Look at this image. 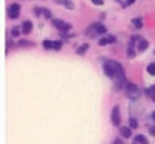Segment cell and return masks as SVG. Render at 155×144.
I'll list each match as a JSON object with an SVG mask.
<instances>
[{
	"instance_id": "6da1fadb",
	"label": "cell",
	"mask_w": 155,
	"mask_h": 144,
	"mask_svg": "<svg viewBox=\"0 0 155 144\" xmlns=\"http://www.w3.org/2000/svg\"><path fill=\"white\" fill-rule=\"evenodd\" d=\"M104 73L115 82V88L121 90L126 85V74H124V68L120 62L112 61V59H106L104 61Z\"/></svg>"
},
{
	"instance_id": "7a4b0ae2",
	"label": "cell",
	"mask_w": 155,
	"mask_h": 144,
	"mask_svg": "<svg viewBox=\"0 0 155 144\" xmlns=\"http://www.w3.org/2000/svg\"><path fill=\"white\" fill-rule=\"evenodd\" d=\"M85 34H87V36H90V37L104 36V34H107V28H106L102 23L96 22V23H93V25H90V27L85 30Z\"/></svg>"
},
{
	"instance_id": "3957f363",
	"label": "cell",
	"mask_w": 155,
	"mask_h": 144,
	"mask_svg": "<svg viewBox=\"0 0 155 144\" xmlns=\"http://www.w3.org/2000/svg\"><path fill=\"white\" fill-rule=\"evenodd\" d=\"M124 88H126V96L129 99H138L140 98V88L134 82H126Z\"/></svg>"
},
{
	"instance_id": "277c9868",
	"label": "cell",
	"mask_w": 155,
	"mask_h": 144,
	"mask_svg": "<svg viewBox=\"0 0 155 144\" xmlns=\"http://www.w3.org/2000/svg\"><path fill=\"white\" fill-rule=\"evenodd\" d=\"M53 25H54L59 31H62V33H65V31H68V30L71 28L70 23H67L65 20H61V19H53Z\"/></svg>"
},
{
	"instance_id": "5b68a950",
	"label": "cell",
	"mask_w": 155,
	"mask_h": 144,
	"mask_svg": "<svg viewBox=\"0 0 155 144\" xmlns=\"http://www.w3.org/2000/svg\"><path fill=\"white\" fill-rule=\"evenodd\" d=\"M19 14H20V5L12 3V5L8 6V17L9 19H17Z\"/></svg>"
},
{
	"instance_id": "8992f818",
	"label": "cell",
	"mask_w": 155,
	"mask_h": 144,
	"mask_svg": "<svg viewBox=\"0 0 155 144\" xmlns=\"http://www.w3.org/2000/svg\"><path fill=\"white\" fill-rule=\"evenodd\" d=\"M45 50H61L62 48V42L61 41H44L42 42Z\"/></svg>"
},
{
	"instance_id": "52a82bcc",
	"label": "cell",
	"mask_w": 155,
	"mask_h": 144,
	"mask_svg": "<svg viewBox=\"0 0 155 144\" xmlns=\"http://www.w3.org/2000/svg\"><path fill=\"white\" fill-rule=\"evenodd\" d=\"M135 37V41H137V51L138 53H143V51L147 48V41L146 39H143V37H140V36H134Z\"/></svg>"
},
{
	"instance_id": "ba28073f",
	"label": "cell",
	"mask_w": 155,
	"mask_h": 144,
	"mask_svg": "<svg viewBox=\"0 0 155 144\" xmlns=\"http://www.w3.org/2000/svg\"><path fill=\"white\" fill-rule=\"evenodd\" d=\"M121 123V113H120V107L115 106L113 110H112V124L113 126H120Z\"/></svg>"
},
{
	"instance_id": "9c48e42d",
	"label": "cell",
	"mask_w": 155,
	"mask_h": 144,
	"mask_svg": "<svg viewBox=\"0 0 155 144\" xmlns=\"http://www.w3.org/2000/svg\"><path fill=\"white\" fill-rule=\"evenodd\" d=\"M135 42H137V41H135V37H132V41L129 42V45H127V54L130 56V57H134V56L137 54V50H135L137 45H135Z\"/></svg>"
},
{
	"instance_id": "30bf717a",
	"label": "cell",
	"mask_w": 155,
	"mask_h": 144,
	"mask_svg": "<svg viewBox=\"0 0 155 144\" xmlns=\"http://www.w3.org/2000/svg\"><path fill=\"white\" fill-rule=\"evenodd\" d=\"M115 42H116L115 36H106L99 39V45H107V44H115Z\"/></svg>"
},
{
	"instance_id": "8fae6325",
	"label": "cell",
	"mask_w": 155,
	"mask_h": 144,
	"mask_svg": "<svg viewBox=\"0 0 155 144\" xmlns=\"http://www.w3.org/2000/svg\"><path fill=\"white\" fill-rule=\"evenodd\" d=\"M31 30H33V23L30 22V20H25L23 23H22V33H31Z\"/></svg>"
},
{
	"instance_id": "7c38bea8",
	"label": "cell",
	"mask_w": 155,
	"mask_h": 144,
	"mask_svg": "<svg viewBox=\"0 0 155 144\" xmlns=\"http://www.w3.org/2000/svg\"><path fill=\"white\" fill-rule=\"evenodd\" d=\"M56 3H59V5H64V6H67L68 9H73L74 8V3L71 2V0H54Z\"/></svg>"
},
{
	"instance_id": "4fadbf2b",
	"label": "cell",
	"mask_w": 155,
	"mask_h": 144,
	"mask_svg": "<svg viewBox=\"0 0 155 144\" xmlns=\"http://www.w3.org/2000/svg\"><path fill=\"white\" fill-rule=\"evenodd\" d=\"M120 133H121V136L129 138V136H132V129L130 127H121L120 129Z\"/></svg>"
},
{
	"instance_id": "5bb4252c",
	"label": "cell",
	"mask_w": 155,
	"mask_h": 144,
	"mask_svg": "<svg viewBox=\"0 0 155 144\" xmlns=\"http://www.w3.org/2000/svg\"><path fill=\"white\" fill-rule=\"evenodd\" d=\"M146 95H147L149 99H152V101L155 102V87H149V88H146Z\"/></svg>"
},
{
	"instance_id": "9a60e30c",
	"label": "cell",
	"mask_w": 155,
	"mask_h": 144,
	"mask_svg": "<svg viewBox=\"0 0 155 144\" xmlns=\"http://www.w3.org/2000/svg\"><path fill=\"white\" fill-rule=\"evenodd\" d=\"M135 144H147V138L144 135H137L135 136Z\"/></svg>"
},
{
	"instance_id": "2e32d148",
	"label": "cell",
	"mask_w": 155,
	"mask_h": 144,
	"mask_svg": "<svg viewBox=\"0 0 155 144\" xmlns=\"http://www.w3.org/2000/svg\"><path fill=\"white\" fill-rule=\"evenodd\" d=\"M132 25H134V28H135V30H140L141 27H143V20H141L140 17H137V19L132 20Z\"/></svg>"
},
{
	"instance_id": "e0dca14e",
	"label": "cell",
	"mask_w": 155,
	"mask_h": 144,
	"mask_svg": "<svg viewBox=\"0 0 155 144\" xmlns=\"http://www.w3.org/2000/svg\"><path fill=\"white\" fill-rule=\"evenodd\" d=\"M88 47H90L88 44H82V47H79V48H76V51H78V53H79V54H84L85 51H87V48H88Z\"/></svg>"
},
{
	"instance_id": "ac0fdd59",
	"label": "cell",
	"mask_w": 155,
	"mask_h": 144,
	"mask_svg": "<svg viewBox=\"0 0 155 144\" xmlns=\"http://www.w3.org/2000/svg\"><path fill=\"white\" fill-rule=\"evenodd\" d=\"M147 73L152 74V76H155V62H152V64L147 65Z\"/></svg>"
},
{
	"instance_id": "d6986e66",
	"label": "cell",
	"mask_w": 155,
	"mask_h": 144,
	"mask_svg": "<svg viewBox=\"0 0 155 144\" xmlns=\"http://www.w3.org/2000/svg\"><path fill=\"white\" fill-rule=\"evenodd\" d=\"M11 34L14 36V37H17V36L20 34V28H19V27H14V28L11 30Z\"/></svg>"
},
{
	"instance_id": "ffe728a7",
	"label": "cell",
	"mask_w": 155,
	"mask_h": 144,
	"mask_svg": "<svg viewBox=\"0 0 155 144\" xmlns=\"http://www.w3.org/2000/svg\"><path fill=\"white\" fill-rule=\"evenodd\" d=\"M129 123H130V129H137L138 127V121L135 119V118H130V121H129Z\"/></svg>"
},
{
	"instance_id": "44dd1931",
	"label": "cell",
	"mask_w": 155,
	"mask_h": 144,
	"mask_svg": "<svg viewBox=\"0 0 155 144\" xmlns=\"http://www.w3.org/2000/svg\"><path fill=\"white\" fill-rule=\"evenodd\" d=\"M135 2V0H121V3H123V6H129V5H132Z\"/></svg>"
},
{
	"instance_id": "7402d4cb",
	"label": "cell",
	"mask_w": 155,
	"mask_h": 144,
	"mask_svg": "<svg viewBox=\"0 0 155 144\" xmlns=\"http://www.w3.org/2000/svg\"><path fill=\"white\" fill-rule=\"evenodd\" d=\"M19 45H20V47H27V45H33V44H31V42H28V41H20V42H19Z\"/></svg>"
},
{
	"instance_id": "603a6c76",
	"label": "cell",
	"mask_w": 155,
	"mask_h": 144,
	"mask_svg": "<svg viewBox=\"0 0 155 144\" xmlns=\"http://www.w3.org/2000/svg\"><path fill=\"white\" fill-rule=\"evenodd\" d=\"M44 16H45L47 19H50V17H51V12H50L48 9H44Z\"/></svg>"
},
{
	"instance_id": "cb8c5ba5",
	"label": "cell",
	"mask_w": 155,
	"mask_h": 144,
	"mask_svg": "<svg viewBox=\"0 0 155 144\" xmlns=\"http://www.w3.org/2000/svg\"><path fill=\"white\" fill-rule=\"evenodd\" d=\"M92 2H93L95 5H102V2H104V0H92Z\"/></svg>"
},
{
	"instance_id": "d4e9b609",
	"label": "cell",
	"mask_w": 155,
	"mask_h": 144,
	"mask_svg": "<svg viewBox=\"0 0 155 144\" xmlns=\"http://www.w3.org/2000/svg\"><path fill=\"white\" fill-rule=\"evenodd\" d=\"M149 132H150L152 135H155V126H152V127L149 129Z\"/></svg>"
},
{
	"instance_id": "484cf974",
	"label": "cell",
	"mask_w": 155,
	"mask_h": 144,
	"mask_svg": "<svg viewBox=\"0 0 155 144\" xmlns=\"http://www.w3.org/2000/svg\"><path fill=\"white\" fill-rule=\"evenodd\" d=\"M113 144H124V142H123V141L118 138V139H115V141H113Z\"/></svg>"
},
{
	"instance_id": "4316f807",
	"label": "cell",
	"mask_w": 155,
	"mask_h": 144,
	"mask_svg": "<svg viewBox=\"0 0 155 144\" xmlns=\"http://www.w3.org/2000/svg\"><path fill=\"white\" fill-rule=\"evenodd\" d=\"M150 116H152V119H153V123H155V112H153V113H152Z\"/></svg>"
},
{
	"instance_id": "83f0119b",
	"label": "cell",
	"mask_w": 155,
	"mask_h": 144,
	"mask_svg": "<svg viewBox=\"0 0 155 144\" xmlns=\"http://www.w3.org/2000/svg\"><path fill=\"white\" fill-rule=\"evenodd\" d=\"M118 2H121V0H118Z\"/></svg>"
}]
</instances>
